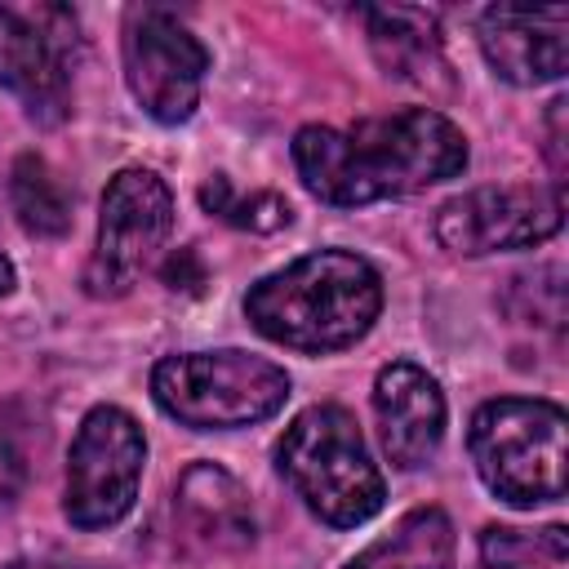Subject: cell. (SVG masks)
I'll return each instance as SVG.
<instances>
[{
    "label": "cell",
    "instance_id": "obj_4",
    "mask_svg": "<svg viewBox=\"0 0 569 569\" xmlns=\"http://www.w3.org/2000/svg\"><path fill=\"white\" fill-rule=\"evenodd\" d=\"M569 418L556 400L498 396L471 413L467 453L476 476L507 507L560 502L569 485Z\"/></svg>",
    "mask_w": 569,
    "mask_h": 569
},
{
    "label": "cell",
    "instance_id": "obj_2",
    "mask_svg": "<svg viewBox=\"0 0 569 569\" xmlns=\"http://www.w3.org/2000/svg\"><path fill=\"white\" fill-rule=\"evenodd\" d=\"M382 311V276L351 249H316L262 276L244 293L249 325L289 351L325 356L356 347Z\"/></svg>",
    "mask_w": 569,
    "mask_h": 569
},
{
    "label": "cell",
    "instance_id": "obj_20",
    "mask_svg": "<svg viewBox=\"0 0 569 569\" xmlns=\"http://www.w3.org/2000/svg\"><path fill=\"white\" fill-rule=\"evenodd\" d=\"M22 480H27L22 453H18L9 440H0V507H9V502L22 493Z\"/></svg>",
    "mask_w": 569,
    "mask_h": 569
},
{
    "label": "cell",
    "instance_id": "obj_3",
    "mask_svg": "<svg viewBox=\"0 0 569 569\" xmlns=\"http://www.w3.org/2000/svg\"><path fill=\"white\" fill-rule=\"evenodd\" d=\"M276 471L302 507L333 529H356L387 502L382 471L342 405L302 409L276 440Z\"/></svg>",
    "mask_w": 569,
    "mask_h": 569
},
{
    "label": "cell",
    "instance_id": "obj_5",
    "mask_svg": "<svg viewBox=\"0 0 569 569\" xmlns=\"http://www.w3.org/2000/svg\"><path fill=\"white\" fill-rule=\"evenodd\" d=\"M151 400L191 431H236L267 422L289 400L284 365L222 347V351H178L156 360Z\"/></svg>",
    "mask_w": 569,
    "mask_h": 569
},
{
    "label": "cell",
    "instance_id": "obj_10",
    "mask_svg": "<svg viewBox=\"0 0 569 569\" xmlns=\"http://www.w3.org/2000/svg\"><path fill=\"white\" fill-rule=\"evenodd\" d=\"M76 18L58 4L36 13L0 4V84L22 102L27 120L53 129L71 116Z\"/></svg>",
    "mask_w": 569,
    "mask_h": 569
},
{
    "label": "cell",
    "instance_id": "obj_9",
    "mask_svg": "<svg viewBox=\"0 0 569 569\" xmlns=\"http://www.w3.org/2000/svg\"><path fill=\"white\" fill-rule=\"evenodd\" d=\"M565 227V191L560 182H507V187H471L436 209V240L458 258H485L507 249L547 244Z\"/></svg>",
    "mask_w": 569,
    "mask_h": 569
},
{
    "label": "cell",
    "instance_id": "obj_15",
    "mask_svg": "<svg viewBox=\"0 0 569 569\" xmlns=\"http://www.w3.org/2000/svg\"><path fill=\"white\" fill-rule=\"evenodd\" d=\"M458 533L440 507L405 511L382 538L347 560V569H453Z\"/></svg>",
    "mask_w": 569,
    "mask_h": 569
},
{
    "label": "cell",
    "instance_id": "obj_22",
    "mask_svg": "<svg viewBox=\"0 0 569 569\" xmlns=\"http://www.w3.org/2000/svg\"><path fill=\"white\" fill-rule=\"evenodd\" d=\"M13 280H18V271H13V262H9V253H0V298L13 289Z\"/></svg>",
    "mask_w": 569,
    "mask_h": 569
},
{
    "label": "cell",
    "instance_id": "obj_14",
    "mask_svg": "<svg viewBox=\"0 0 569 569\" xmlns=\"http://www.w3.org/2000/svg\"><path fill=\"white\" fill-rule=\"evenodd\" d=\"M360 18H365L369 49L387 76L409 80V84H427V89L436 80L440 84L449 80L436 13L413 9V4H369V9H360Z\"/></svg>",
    "mask_w": 569,
    "mask_h": 569
},
{
    "label": "cell",
    "instance_id": "obj_18",
    "mask_svg": "<svg viewBox=\"0 0 569 569\" xmlns=\"http://www.w3.org/2000/svg\"><path fill=\"white\" fill-rule=\"evenodd\" d=\"M200 204H204V213H218L222 222H231L240 231H253V236H271V231H280V227L293 222V209H289L284 196H276V191H249V196H240L227 173H213L200 187Z\"/></svg>",
    "mask_w": 569,
    "mask_h": 569
},
{
    "label": "cell",
    "instance_id": "obj_1",
    "mask_svg": "<svg viewBox=\"0 0 569 569\" xmlns=\"http://www.w3.org/2000/svg\"><path fill=\"white\" fill-rule=\"evenodd\" d=\"M289 151L302 187L333 209L413 196L467 169V133L436 107H400L356 129L302 124Z\"/></svg>",
    "mask_w": 569,
    "mask_h": 569
},
{
    "label": "cell",
    "instance_id": "obj_11",
    "mask_svg": "<svg viewBox=\"0 0 569 569\" xmlns=\"http://www.w3.org/2000/svg\"><path fill=\"white\" fill-rule=\"evenodd\" d=\"M476 40L493 76L533 89L569 71V9L565 4H489L476 18Z\"/></svg>",
    "mask_w": 569,
    "mask_h": 569
},
{
    "label": "cell",
    "instance_id": "obj_6",
    "mask_svg": "<svg viewBox=\"0 0 569 569\" xmlns=\"http://www.w3.org/2000/svg\"><path fill=\"white\" fill-rule=\"evenodd\" d=\"M173 236V196L156 169H120L98 204V236L84 262L89 298H124Z\"/></svg>",
    "mask_w": 569,
    "mask_h": 569
},
{
    "label": "cell",
    "instance_id": "obj_16",
    "mask_svg": "<svg viewBox=\"0 0 569 569\" xmlns=\"http://www.w3.org/2000/svg\"><path fill=\"white\" fill-rule=\"evenodd\" d=\"M9 200H13V213H18V222H22L27 236H36V240H62L71 231V191H67L62 173L44 156L22 151L13 160Z\"/></svg>",
    "mask_w": 569,
    "mask_h": 569
},
{
    "label": "cell",
    "instance_id": "obj_21",
    "mask_svg": "<svg viewBox=\"0 0 569 569\" xmlns=\"http://www.w3.org/2000/svg\"><path fill=\"white\" fill-rule=\"evenodd\" d=\"M565 107H569L565 98H556V102H551V142H547V151H551V169H556V173H565V151H560V147H565V129H560Z\"/></svg>",
    "mask_w": 569,
    "mask_h": 569
},
{
    "label": "cell",
    "instance_id": "obj_7",
    "mask_svg": "<svg viewBox=\"0 0 569 569\" xmlns=\"http://www.w3.org/2000/svg\"><path fill=\"white\" fill-rule=\"evenodd\" d=\"M142 462H147V436L138 418L120 405H93L80 418V431L67 449L62 516L76 529L120 525L138 502Z\"/></svg>",
    "mask_w": 569,
    "mask_h": 569
},
{
    "label": "cell",
    "instance_id": "obj_19",
    "mask_svg": "<svg viewBox=\"0 0 569 569\" xmlns=\"http://www.w3.org/2000/svg\"><path fill=\"white\" fill-rule=\"evenodd\" d=\"M160 280L173 289V293H200L204 289V262H200V253L187 244V249H173L169 258H164V267H160Z\"/></svg>",
    "mask_w": 569,
    "mask_h": 569
},
{
    "label": "cell",
    "instance_id": "obj_17",
    "mask_svg": "<svg viewBox=\"0 0 569 569\" xmlns=\"http://www.w3.org/2000/svg\"><path fill=\"white\" fill-rule=\"evenodd\" d=\"M569 556L565 525L547 529H507L489 525L480 529V569H533V565H560Z\"/></svg>",
    "mask_w": 569,
    "mask_h": 569
},
{
    "label": "cell",
    "instance_id": "obj_12",
    "mask_svg": "<svg viewBox=\"0 0 569 569\" xmlns=\"http://www.w3.org/2000/svg\"><path fill=\"white\" fill-rule=\"evenodd\" d=\"M373 418L387 462L400 471H418L440 453L449 405L440 382L422 365L391 360L373 378Z\"/></svg>",
    "mask_w": 569,
    "mask_h": 569
},
{
    "label": "cell",
    "instance_id": "obj_13",
    "mask_svg": "<svg viewBox=\"0 0 569 569\" xmlns=\"http://www.w3.org/2000/svg\"><path fill=\"white\" fill-rule=\"evenodd\" d=\"M182 538L204 556H240L253 547V502L218 462H191L173 489Z\"/></svg>",
    "mask_w": 569,
    "mask_h": 569
},
{
    "label": "cell",
    "instance_id": "obj_8",
    "mask_svg": "<svg viewBox=\"0 0 569 569\" xmlns=\"http://www.w3.org/2000/svg\"><path fill=\"white\" fill-rule=\"evenodd\" d=\"M124 80L133 102L156 124H182L200 107V84L209 71V49L191 36V27L160 4H138L124 13L120 36Z\"/></svg>",
    "mask_w": 569,
    "mask_h": 569
}]
</instances>
